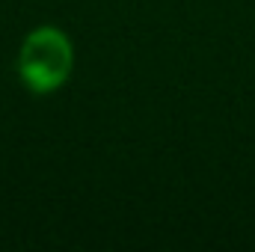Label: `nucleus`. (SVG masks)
I'll return each instance as SVG.
<instances>
[{
  "label": "nucleus",
  "mask_w": 255,
  "mask_h": 252,
  "mask_svg": "<svg viewBox=\"0 0 255 252\" xmlns=\"http://www.w3.org/2000/svg\"><path fill=\"white\" fill-rule=\"evenodd\" d=\"M74 68V45L60 27H36L21 51H18V74L30 92L48 95L65 86Z\"/></svg>",
  "instance_id": "f257e3e1"
}]
</instances>
